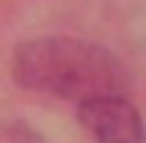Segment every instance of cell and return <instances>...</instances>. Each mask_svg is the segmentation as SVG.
I'll use <instances>...</instances> for the list:
<instances>
[{
  "label": "cell",
  "mask_w": 146,
  "mask_h": 143,
  "mask_svg": "<svg viewBox=\"0 0 146 143\" xmlns=\"http://www.w3.org/2000/svg\"><path fill=\"white\" fill-rule=\"evenodd\" d=\"M14 79L25 90L54 93L64 100L114 97L128 90V72L111 50L71 36H46L18 47Z\"/></svg>",
  "instance_id": "1"
},
{
  "label": "cell",
  "mask_w": 146,
  "mask_h": 143,
  "mask_svg": "<svg viewBox=\"0 0 146 143\" xmlns=\"http://www.w3.org/2000/svg\"><path fill=\"white\" fill-rule=\"evenodd\" d=\"M78 118L96 143H146L143 118L121 93L78 100Z\"/></svg>",
  "instance_id": "2"
}]
</instances>
